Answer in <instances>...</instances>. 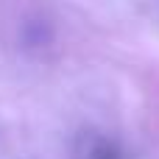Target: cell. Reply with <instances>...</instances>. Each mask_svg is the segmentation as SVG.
<instances>
[]
</instances>
